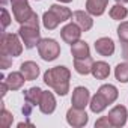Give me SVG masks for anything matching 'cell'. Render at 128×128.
<instances>
[{"instance_id": "obj_19", "label": "cell", "mask_w": 128, "mask_h": 128, "mask_svg": "<svg viewBox=\"0 0 128 128\" xmlns=\"http://www.w3.org/2000/svg\"><path fill=\"white\" fill-rule=\"evenodd\" d=\"M107 106H108L107 100H106L100 92H96V94L90 98V102H89V107H90V112H92V113H101V112H104V110L107 108Z\"/></svg>"}, {"instance_id": "obj_28", "label": "cell", "mask_w": 128, "mask_h": 128, "mask_svg": "<svg viewBox=\"0 0 128 128\" xmlns=\"http://www.w3.org/2000/svg\"><path fill=\"white\" fill-rule=\"evenodd\" d=\"M108 126H113L108 116H101L96 122H95V128H108Z\"/></svg>"}, {"instance_id": "obj_11", "label": "cell", "mask_w": 128, "mask_h": 128, "mask_svg": "<svg viewBox=\"0 0 128 128\" xmlns=\"http://www.w3.org/2000/svg\"><path fill=\"white\" fill-rule=\"evenodd\" d=\"M95 50L100 56L108 57L114 53V42L110 38H100L95 41Z\"/></svg>"}, {"instance_id": "obj_9", "label": "cell", "mask_w": 128, "mask_h": 128, "mask_svg": "<svg viewBox=\"0 0 128 128\" xmlns=\"http://www.w3.org/2000/svg\"><path fill=\"white\" fill-rule=\"evenodd\" d=\"M108 119L112 122L113 126L116 128H120L126 124V118H128V112L124 106H114L110 112H108Z\"/></svg>"}, {"instance_id": "obj_29", "label": "cell", "mask_w": 128, "mask_h": 128, "mask_svg": "<svg viewBox=\"0 0 128 128\" xmlns=\"http://www.w3.org/2000/svg\"><path fill=\"white\" fill-rule=\"evenodd\" d=\"M12 65V57L11 56H5V54H0V68L2 70H8Z\"/></svg>"}, {"instance_id": "obj_4", "label": "cell", "mask_w": 128, "mask_h": 128, "mask_svg": "<svg viewBox=\"0 0 128 128\" xmlns=\"http://www.w3.org/2000/svg\"><path fill=\"white\" fill-rule=\"evenodd\" d=\"M38 53L42 60L53 62L60 56V45L57 44V41H54L51 38H44L38 44Z\"/></svg>"}, {"instance_id": "obj_1", "label": "cell", "mask_w": 128, "mask_h": 128, "mask_svg": "<svg viewBox=\"0 0 128 128\" xmlns=\"http://www.w3.org/2000/svg\"><path fill=\"white\" fill-rule=\"evenodd\" d=\"M70 80L71 71L66 66H54L44 72V83L59 96H65L70 92Z\"/></svg>"}, {"instance_id": "obj_13", "label": "cell", "mask_w": 128, "mask_h": 128, "mask_svg": "<svg viewBox=\"0 0 128 128\" xmlns=\"http://www.w3.org/2000/svg\"><path fill=\"white\" fill-rule=\"evenodd\" d=\"M108 0H86V11L94 17H101L106 12Z\"/></svg>"}, {"instance_id": "obj_24", "label": "cell", "mask_w": 128, "mask_h": 128, "mask_svg": "<svg viewBox=\"0 0 128 128\" xmlns=\"http://www.w3.org/2000/svg\"><path fill=\"white\" fill-rule=\"evenodd\" d=\"M50 9L60 18L62 23H63V21H68V20L72 17V12H71L70 8H66V6H62V5H51Z\"/></svg>"}, {"instance_id": "obj_2", "label": "cell", "mask_w": 128, "mask_h": 128, "mask_svg": "<svg viewBox=\"0 0 128 128\" xmlns=\"http://www.w3.org/2000/svg\"><path fill=\"white\" fill-rule=\"evenodd\" d=\"M18 35L27 50L38 47L41 41V32H39V20L36 12H32V15L21 24V27L18 29Z\"/></svg>"}, {"instance_id": "obj_3", "label": "cell", "mask_w": 128, "mask_h": 128, "mask_svg": "<svg viewBox=\"0 0 128 128\" xmlns=\"http://www.w3.org/2000/svg\"><path fill=\"white\" fill-rule=\"evenodd\" d=\"M23 53V44L20 41V35L17 33H3L2 44H0V54L17 57Z\"/></svg>"}, {"instance_id": "obj_20", "label": "cell", "mask_w": 128, "mask_h": 128, "mask_svg": "<svg viewBox=\"0 0 128 128\" xmlns=\"http://www.w3.org/2000/svg\"><path fill=\"white\" fill-rule=\"evenodd\" d=\"M5 80H6V83H8V86H9L11 90H18V89H21L23 84H24V82H26V78H24V76L21 74V71H18V72H11L8 77H5Z\"/></svg>"}, {"instance_id": "obj_16", "label": "cell", "mask_w": 128, "mask_h": 128, "mask_svg": "<svg viewBox=\"0 0 128 128\" xmlns=\"http://www.w3.org/2000/svg\"><path fill=\"white\" fill-rule=\"evenodd\" d=\"M96 80H106L110 76V66L107 62H94V66H92V72H90Z\"/></svg>"}, {"instance_id": "obj_15", "label": "cell", "mask_w": 128, "mask_h": 128, "mask_svg": "<svg viewBox=\"0 0 128 128\" xmlns=\"http://www.w3.org/2000/svg\"><path fill=\"white\" fill-rule=\"evenodd\" d=\"M92 66H94V59L90 56L83 57V59H74V68L82 76L90 74L92 72Z\"/></svg>"}, {"instance_id": "obj_14", "label": "cell", "mask_w": 128, "mask_h": 128, "mask_svg": "<svg viewBox=\"0 0 128 128\" xmlns=\"http://www.w3.org/2000/svg\"><path fill=\"white\" fill-rule=\"evenodd\" d=\"M39 110L44 114H51L56 110V98L51 92H42V98L39 102Z\"/></svg>"}, {"instance_id": "obj_34", "label": "cell", "mask_w": 128, "mask_h": 128, "mask_svg": "<svg viewBox=\"0 0 128 128\" xmlns=\"http://www.w3.org/2000/svg\"><path fill=\"white\" fill-rule=\"evenodd\" d=\"M116 2H118V3H122V5H124V3H128V0H116Z\"/></svg>"}, {"instance_id": "obj_26", "label": "cell", "mask_w": 128, "mask_h": 128, "mask_svg": "<svg viewBox=\"0 0 128 128\" xmlns=\"http://www.w3.org/2000/svg\"><path fill=\"white\" fill-rule=\"evenodd\" d=\"M12 120H14L12 113H9V112L5 108V106H2V116H0V122H2V125L8 128V126L12 125Z\"/></svg>"}, {"instance_id": "obj_18", "label": "cell", "mask_w": 128, "mask_h": 128, "mask_svg": "<svg viewBox=\"0 0 128 128\" xmlns=\"http://www.w3.org/2000/svg\"><path fill=\"white\" fill-rule=\"evenodd\" d=\"M42 89L41 88H38V86H33V88H30V89H27V90H24V101L27 102V104H30V106H39V102H41V98H42Z\"/></svg>"}, {"instance_id": "obj_6", "label": "cell", "mask_w": 128, "mask_h": 128, "mask_svg": "<svg viewBox=\"0 0 128 128\" xmlns=\"http://www.w3.org/2000/svg\"><path fill=\"white\" fill-rule=\"evenodd\" d=\"M66 122L74 126V128H82L84 125H88L89 122V116L84 112V108H77V107H71L66 112Z\"/></svg>"}, {"instance_id": "obj_21", "label": "cell", "mask_w": 128, "mask_h": 128, "mask_svg": "<svg viewBox=\"0 0 128 128\" xmlns=\"http://www.w3.org/2000/svg\"><path fill=\"white\" fill-rule=\"evenodd\" d=\"M60 23H62L60 18H59L51 9H48L47 12H44V15H42V24H44V27H45L47 30H54Z\"/></svg>"}, {"instance_id": "obj_23", "label": "cell", "mask_w": 128, "mask_h": 128, "mask_svg": "<svg viewBox=\"0 0 128 128\" xmlns=\"http://www.w3.org/2000/svg\"><path fill=\"white\" fill-rule=\"evenodd\" d=\"M110 18L112 20H116V21H120V20H125L126 15H128V9L122 5V3H116L114 6L110 8Z\"/></svg>"}, {"instance_id": "obj_33", "label": "cell", "mask_w": 128, "mask_h": 128, "mask_svg": "<svg viewBox=\"0 0 128 128\" xmlns=\"http://www.w3.org/2000/svg\"><path fill=\"white\" fill-rule=\"evenodd\" d=\"M57 2H60V3H70V2H72V0H57Z\"/></svg>"}, {"instance_id": "obj_12", "label": "cell", "mask_w": 128, "mask_h": 128, "mask_svg": "<svg viewBox=\"0 0 128 128\" xmlns=\"http://www.w3.org/2000/svg\"><path fill=\"white\" fill-rule=\"evenodd\" d=\"M20 71H21V74L24 76L26 82L36 80L38 76H39V66H38V63H35V62H32V60H27V62L21 63Z\"/></svg>"}, {"instance_id": "obj_10", "label": "cell", "mask_w": 128, "mask_h": 128, "mask_svg": "<svg viewBox=\"0 0 128 128\" xmlns=\"http://www.w3.org/2000/svg\"><path fill=\"white\" fill-rule=\"evenodd\" d=\"M72 23H76L83 32H88V30H90L92 29V26H94V20H92V15L86 11H76V12H72Z\"/></svg>"}, {"instance_id": "obj_22", "label": "cell", "mask_w": 128, "mask_h": 128, "mask_svg": "<svg viewBox=\"0 0 128 128\" xmlns=\"http://www.w3.org/2000/svg\"><path fill=\"white\" fill-rule=\"evenodd\" d=\"M98 92L107 100L108 104H113V102L118 100V96H119V92H118L116 86H113V84H102V86L98 89Z\"/></svg>"}, {"instance_id": "obj_30", "label": "cell", "mask_w": 128, "mask_h": 128, "mask_svg": "<svg viewBox=\"0 0 128 128\" xmlns=\"http://www.w3.org/2000/svg\"><path fill=\"white\" fill-rule=\"evenodd\" d=\"M9 24H11V15H9V12H8L6 8H2V27H3V30Z\"/></svg>"}, {"instance_id": "obj_31", "label": "cell", "mask_w": 128, "mask_h": 128, "mask_svg": "<svg viewBox=\"0 0 128 128\" xmlns=\"http://www.w3.org/2000/svg\"><path fill=\"white\" fill-rule=\"evenodd\" d=\"M32 108H33V106H30V104H24V107H23V113H24V116L26 118H29L30 116V113H32Z\"/></svg>"}, {"instance_id": "obj_32", "label": "cell", "mask_w": 128, "mask_h": 128, "mask_svg": "<svg viewBox=\"0 0 128 128\" xmlns=\"http://www.w3.org/2000/svg\"><path fill=\"white\" fill-rule=\"evenodd\" d=\"M122 57L128 62V42H122Z\"/></svg>"}, {"instance_id": "obj_25", "label": "cell", "mask_w": 128, "mask_h": 128, "mask_svg": "<svg viewBox=\"0 0 128 128\" xmlns=\"http://www.w3.org/2000/svg\"><path fill=\"white\" fill-rule=\"evenodd\" d=\"M114 77L120 83H128V62L126 63H119L114 68Z\"/></svg>"}, {"instance_id": "obj_5", "label": "cell", "mask_w": 128, "mask_h": 128, "mask_svg": "<svg viewBox=\"0 0 128 128\" xmlns=\"http://www.w3.org/2000/svg\"><path fill=\"white\" fill-rule=\"evenodd\" d=\"M11 6H12V12H14V18L23 24L30 15H32V8L29 5V0H9Z\"/></svg>"}, {"instance_id": "obj_17", "label": "cell", "mask_w": 128, "mask_h": 128, "mask_svg": "<svg viewBox=\"0 0 128 128\" xmlns=\"http://www.w3.org/2000/svg\"><path fill=\"white\" fill-rule=\"evenodd\" d=\"M71 54L74 56V59H83V57H88L90 56V48L88 45V42L84 41H77L71 45Z\"/></svg>"}, {"instance_id": "obj_27", "label": "cell", "mask_w": 128, "mask_h": 128, "mask_svg": "<svg viewBox=\"0 0 128 128\" xmlns=\"http://www.w3.org/2000/svg\"><path fill=\"white\" fill-rule=\"evenodd\" d=\"M118 36L120 42H128V21H124L118 27Z\"/></svg>"}, {"instance_id": "obj_7", "label": "cell", "mask_w": 128, "mask_h": 128, "mask_svg": "<svg viewBox=\"0 0 128 128\" xmlns=\"http://www.w3.org/2000/svg\"><path fill=\"white\" fill-rule=\"evenodd\" d=\"M90 102V94L84 86H77L72 90V98H71V104L72 107L77 108H86V106H89Z\"/></svg>"}, {"instance_id": "obj_8", "label": "cell", "mask_w": 128, "mask_h": 128, "mask_svg": "<svg viewBox=\"0 0 128 128\" xmlns=\"http://www.w3.org/2000/svg\"><path fill=\"white\" fill-rule=\"evenodd\" d=\"M82 29L76 24V23H70V24H66V26H63L62 27V30H60V36H62V39L65 41L66 44H74V42H77L78 39H80V35H82Z\"/></svg>"}]
</instances>
